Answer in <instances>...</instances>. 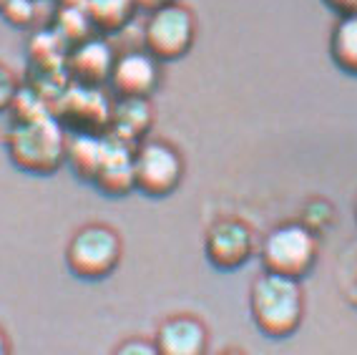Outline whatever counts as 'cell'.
<instances>
[{
	"label": "cell",
	"mask_w": 357,
	"mask_h": 355,
	"mask_svg": "<svg viewBox=\"0 0 357 355\" xmlns=\"http://www.w3.org/2000/svg\"><path fill=\"white\" fill-rule=\"evenodd\" d=\"M136 10L139 8L134 0H86V13H89L91 26L101 36L123 31L134 20Z\"/></svg>",
	"instance_id": "15"
},
{
	"label": "cell",
	"mask_w": 357,
	"mask_h": 355,
	"mask_svg": "<svg viewBox=\"0 0 357 355\" xmlns=\"http://www.w3.org/2000/svg\"><path fill=\"white\" fill-rule=\"evenodd\" d=\"M161 81L159 61L146 51H128L116 58L111 71V89L119 99H149Z\"/></svg>",
	"instance_id": "9"
},
{
	"label": "cell",
	"mask_w": 357,
	"mask_h": 355,
	"mask_svg": "<svg viewBox=\"0 0 357 355\" xmlns=\"http://www.w3.org/2000/svg\"><path fill=\"white\" fill-rule=\"evenodd\" d=\"M330 58L340 71L357 76V13L340 15L330 33Z\"/></svg>",
	"instance_id": "16"
},
{
	"label": "cell",
	"mask_w": 357,
	"mask_h": 355,
	"mask_svg": "<svg viewBox=\"0 0 357 355\" xmlns=\"http://www.w3.org/2000/svg\"><path fill=\"white\" fill-rule=\"evenodd\" d=\"M325 6L330 10L340 15H350V13H357V0H325Z\"/></svg>",
	"instance_id": "21"
},
{
	"label": "cell",
	"mask_w": 357,
	"mask_h": 355,
	"mask_svg": "<svg viewBox=\"0 0 357 355\" xmlns=\"http://www.w3.org/2000/svg\"><path fill=\"white\" fill-rule=\"evenodd\" d=\"M134 3L139 10L153 13V10H161V8H166V6H174V3H178V0H134Z\"/></svg>",
	"instance_id": "22"
},
{
	"label": "cell",
	"mask_w": 357,
	"mask_h": 355,
	"mask_svg": "<svg viewBox=\"0 0 357 355\" xmlns=\"http://www.w3.org/2000/svg\"><path fill=\"white\" fill-rule=\"evenodd\" d=\"M111 108L114 103L101 89L81 83H68L51 103V111L61 121V126L73 133H109Z\"/></svg>",
	"instance_id": "6"
},
{
	"label": "cell",
	"mask_w": 357,
	"mask_h": 355,
	"mask_svg": "<svg viewBox=\"0 0 357 355\" xmlns=\"http://www.w3.org/2000/svg\"><path fill=\"white\" fill-rule=\"evenodd\" d=\"M93 184L109 194V197H126L128 191L136 189L134 177V146L123 144L116 136L106 133V146H103L101 166L96 171Z\"/></svg>",
	"instance_id": "11"
},
{
	"label": "cell",
	"mask_w": 357,
	"mask_h": 355,
	"mask_svg": "<svg viewBox=\"0 0 357 355\" xmlns=\"http://www.w3.org/2000/svg\"><path fill=\"white\" fill-rule=\"evenodd\" d=\"M36 0H6L3 8H0V15L8 26L13 28H31L36 23Z\"/></svg>",
	"instance_id": "18"
},
{
	"label": "cell",
	"mask_w": 357,
	"mask_h": 355,
	"mask_svg": "<svg viewBox=\"0 0 357 355\" xmlns=\"http://www.w3.org/2000/svg\"><path fill=\"white\" fill-rule=\"evenodd\" d=\"M3 3H6V0H0V8H3Z\"/></svg>",
	"instance_id": "25"
},
{
	"label": "cell",
	"mask_w": 357,
	"mask_h": 355,
	"mask_svg": "<svg viewBox=\"0 0 357 355\" xmlns=\"http://www.w3.org/2000/svg\"><path fill=\"white\" fill-rule=\"evenodd\" d=\"M355 217H357V207H355Z\"/></svg>",
	"instance_id": "26"
},
{
	"label": "cell",
	"mask_w": 357,
	"mask_h": 355,
	"mask_svg": "<svg viewBox=\"0 0 357 355\" xmlns=\"http://www.w3.org/2000/svg\"><path fill=\"white\" fill-rule=\"evenodd\" d=\"M257 328L269 338H287L302 320V290L292 277L264 273L249 295Z\"/></svg>",
	"instance_id": "2"
},
{
	"label": "cell",
	"mask_w": 357,
	"mask_h": 355,
	"mask_svg": "<svg viewBox=\"0 0 357 355\" xmlns=\"http://www.w3.org/2000/svg\"><path fill=\"white\" fill-rule=\"evenodd\" d=\"M151 106L149 99H119L111 108L109 133L128 146H136L151 129Z\"/></svg>",
	"instance_id": "13"
},
{
	"label": "cell",
	"mask_w": 357,
	"mask_h": 355,
	"mask_svg": "<svg viewBox=\"0 0 357 355\" xmlns=\"http://www.w3.org/2000/svg\"><path fill=\"white\" fill-rule=\"evenodd\" d=\"M219 355H244V353H239V350H224V353H219Z\"/></svg>",
	"instance_id": "24"
},
{
	"label": "cell",
	"mask_w": 357,
	"mask_h": 355,
	"mask_svg": "<svg viewBox=\"0 0 357 355\" xmlns=\"http://www.w3.org/2000/svg\"><path fill=\"white\" fill-rule=\"evenodd\" d=\"M206 260L217 270H236L255 252V235L252 229L234 217H224L211 224L204 240Z\"/></svg>",
	"instance_id": "8"
},
{
	"label": "cell",
	"mask_w": 357,
	"mask_h": 355,
	"mask_svg": "<svg viewBox=\"0 0 357 355\" xmlns=\"http://www.w3.org/2000/svg\"><path fill=\"white\" fill-rule=\"evenodd\" d=\"M114 64H116V56L111 51V45L103 38H98V36H93V38L68 48V56H66V76L70 78V83L101 89L103 83L111 78Z\"/></svg>",
	"instance_id": "10"
},
{
	"label": "cell",
	"mask_w": 357,
	"mask_h": 355,
	"mask_svg": "<svg viewBox=\"0 0 357 355\" xmlns=\"http://www.w3.org/2000/svg\"><path fill=\"white\" fill-rule=\"evenodd\" d=\"M111 355H159V350H156L153 340H144V338H128V340H123Z\"/></svg>",
	"instance_id": "20"
},
{
	"label": "cell",
	"mask_w": 357,
	"mask_h": 355,
	"mask_svg": "<svg viewBox=\"0 0 357 355\" xmlns=\"http://www.w3.org/2000/svg\"><path fill=\"white\" fill-rule=\"evenodd\" d=\"M106 133H70L66 144V164L76 171V177L83 182H93L101 166Z\"/></svg>",
	"instance_id": "14"
},
{
	"label": "cell",
	"mask_w": 357,
	"mask_h": 355,
	"mask_svg": "<svg viewBox=\"0 0 357 355\" xmlns=\"http://www.w3.org/2000/svg\"><path fill=\"white\" fill-rule=\"evenodd\" d=\"M121 262V237L106 224H86L70 237L66 265L81 280H103Z\"/></svg>",
	"instance_id": "3"
},
{
	"label": "cell",
	"mask_w": 357,
	"mask_h": 355,
	"mask_svg": "<svg viewBox=\"0 0 357 355\" xmlns=\"http://www.w3.org/2000/svg\"><path fill=\"white\" fill-rule=\"evenodd\" d=\"M18 91H20V83H18V78H15V73L0 64V114H3V111H10V106H13L15 99H18Z\"/></svg>",
	"instance_id": "19"
},
{
	"label": "cell",
	"mask_w": 357,
	"mask_h": 355,
	"mask_svg": "<svg viewBox=\"0 0 357 355\" xmlns=\"http://www.w3.org/2000/svg\"><path fill=\"white\" fill-rule=\"evenodd\" d=\"M194 38H197V20L189 8L174 3L149 13L144 26V45L149 56H153L159 64H172L184 58L192 51Z\"/></svg>",
	"instance_id": "5"
},
{
	"label": "cell",
	"mask_w": 357,
	"mask_h": 355,
	"mask_svg": "<svg viewBox=\"0 0 357 355\" xmlns=\"http://www.w3.org/2000/svg\"><path fill=\"white\" fill-rule=\"evenodd\" d=\"M56 33L63 38L66 45H78L83 43V41L93 38V26H91L89 20V13H86V0H81V3H68V6L61 10V15H58V28Z\"/></svg>",
	"instance_id": "17"
},
{
	"label": "cell",
	"mask_w": 357,
	"mask_h": 355,
	"mask_svg": "<svg viewBox=\"0 0 357 355\" xmlns=\"http://www.w3.org/2000/svg\"><path fill=\"white\" fill-rule=\"evenodd\" d=\"M0 355H10V340H8L3 328H0Z\"/></svg>",
	"instance_id": "23"
},
{
	"label": "cell",
	"mask_w": 357,
	"mask_h": 355,
	"mask_svg": "<svg viewBox=\"0 0 357 355\" xmlns=\"http://www.w3.org/2000/svg\"><path fill=\"white\" fill-rule=\"evenodd\" d=\"M153 345L159 355H206L209 335L202 320L192 315H176L161 323Z\"/></svg>",
	"instance_id": "12"
},
{
	"label": "cell",
	"mask_w": 357,
	"mask_h": 355,
	"mask_svg": "<svg viewBox=\"0 0 357 355\" xmlns=\"http://www.w3.org/2000/svg\"><path fill=\"white\" fill-rule=\"evenodd\" d=\"M134 177L146 197H169L184 179V159L166 141H144L134 149Z\"/></svg>",
	"instance_id": "7"
},
{
	"label": "cell",
	"mask_w": 357,
	"mask_h": 355,
	"mask_svg": "<svg viewBox=\"0 0 357 355\" xmlns=\"http://www.w3.org/2000/svg\"><path fill=\"white\" fill-rule=\"evenodd\" d=\"M317 237L307 224H280L261 245V265L272 275L300 280L312 270Z\"/></svg>",
	"instance_id": "4"
},
{
	"label": "cell",
	"mask_w": 357,
	"mask_h": 355,
	"mask_svg": "<svg viewBox=\"0 0 357 355\" xmlns=\"http://www.w3.org/2000/svg\"><path fill=\"white\" fill-rule=\"evenodd\" d=\"M13 121L6 131L8 157L20 171L48 177L66 164V129L53 116L48 101L33 89H20L10 106Z\"/></svg>",
	"instance_id": "1"
}]
</instances>
